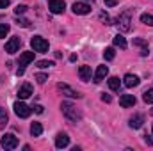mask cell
Returning <instances> with one entry per match:
<instances>
[{"instance_id":"cell-14","label":"cell","mask_w":153,"mask_h":151,"mask_svg":"<svg viewBox=\"0 0 153 151\" xmlns=\"http://www.w3.org/2000/svg\"><path fill=\"white\" fill-rule=\"evenodd\" d=\"M123 80H125V85H126V87H130V89H132V87H137V85H139V82H141V80H139V76L132 75V73H126Z\"/></svg>"},{"instance_id":"cell-7","label":"cell","mask_w":153,"mask_h":151,"mask_svg":"<svg viewBox=\"0 0 153 151\" xmlns=\"http://www.w3.org/2000/svg\"><path fill=\"white\" fill-rule=\"evenodd\" d=\"M57 89L62 93V94H66V96H70V98H82V94L78 93V91H75V89H71L68 84H57Z\"/></svg>"},{"instance_id":"cell-36","label":"cell","mask_w":153,"mask_h":151,"mask_svg":"<svg viewBox=\"0 0 153 151\" xmlns=\"http://www.w3.org/2000/svg\"><path fill=\"white\" fill-rule=\"evenodd\" d=\"M152 114H153V109H152Z\"/></svg>"},{"instance_id":"cell-23","label":"cell","mask_w":153,"mask_h":151,"mask_svg":"<svg viewBox=\"0 0 153 151\" xmlns=\"http://www.w3.org/2000/svg\"><path fill=\"white\" fill-rule=\"evenodd\" d=\"M103 57H105V61H112V59L116 57L114 48H105V52H103Z\"/></svg>"},{"instance_id":"cell-12","label":"cell","mask_w":153,"mask_h":151,"mask_svg":"<svg viewBox=\"0 0 153 151\" xmlns=\"http://www.w3.org/2000/svg\"><path fill=\"white\" fill-rule=\"evenodd\" d=\"M30 94H32V85H30V84H23V85L18 89V98H20V100H27Z\"/></svg>"},{"instance_id":"cell-22","label":"cell","mask_w":153,"mask_h":151,"mask_svg":"<svg viewBox=\"0 0 153 151\" xmlns=\"http://www.w3.org/2000/svg\"><path fill=\"white\" fill-rule=\"evenodd\" d=\"M141 23H144V25H150V27H153V14H148V13L141 14Z\"/></svg>"},{"instance_id":"cell-33","label":"cell","mask_w":153,"mask_h":151,"mask_svg":"<svg viewBox=\"0 0 153 151\" xmlns=\"http://www.w3.org/2000/svg\"><path fill=\"white\" fill-rule=\"evenodd\" d=\"M32 109H34V110H36L38 114H43V107H41V105H34Z\"/></svg>"},{"instance_id":"cell-26","label":"cell","mask_w":153,"mask_h":151,"mask_svg":"<svg viewBox=\"0 0 153 151\" xmlns=\"http://www.w3.org/2000/svg\"><path fill=\"white\" fill-rule=\"evenodd\" d=\"M50 66H53L52 61H39L38 62V68H50Z\"/></svg>"},{"instance_id":"cell-28","label":"cell","mask_w":153,"mask_h":151,"mask_svg":"<svg viewBox=\"0 0 153 151\" xmlns=\"http://www.w3.org/2000/svg\"><path fill=\"white\" fill-rule=\"evenodd\" d=\"M36 80H38V84H45V82L48 80V76L45 75V73H38V75H36Z\"/></svg>"},{"instance_id":"cell-1","label":"cell","mask_w":153,"mask_h":151,"mask_svg":"<svg viewBox=\"0 0 153 151\" xmlns=\"http://www.w3.org/2000/svg\"><path fill=\"white\" fill-rule=\"evenodd\" d=\"M61 109H62V114H64L70 121H73V123H76V121L82 119V114L76 110V107L75 105H71V103H68V101H62Z\"/></svg>"},{"instance_id":"cell-24","label":"cell","mask_w":153,"mask_h":151,"mask_svg":"<svg viewBox=\"0 0 153 151\" xmlns=\"http://www.w3.org/2000/svg\"><path fill=\"white\" fill-rule=\"evenodd\" d=\"M143 100H144L146 103H153V89L144 91V94H143Z\"/></svg>"},{"instance_id":"cell-9","label":"cell","mask_w":153,"mask_h":151,"mask_svg":"<svg viewBox=\"0 0 153 151\" xmlns=\"http://www.w3.org/2000/svg\"><path fill=\"white\" fill-rule=\"evenodd\" d=\"M71 9H73L75 14H89L91 13V5L85 4V2H75Z\"/></svg>"},{"instance_id":"cell-19","label":"cell","mask_w":153,"mask_h":151,"mask_svg":"<svg viewBox=\"0 0 153 151\" xmlns=\"http://www.w3.org/2000/svg\"><path fill=\"white\" fill-rule=\"evenodd\" d=\"M30 133H32V137H39V135L43 133L41 123H32V124H30Z\"/></svg>"},{"instance_id":"cell-35","label":"cell","mask_w":153,"mask_h":151,"mask_svg":"<svg viewBox=\"0 0 153 151\" xmlns=\"http://www.w3.org/2000/svg\"><path fill=\"white\" fill-rule=\"evenodd\" d=\"M100 18H102V20H105V21H107V25H109V21H111V20H109V16H107V14H102Z\"/></svg>"},{"instance_id":"cell-32","label":"cell","mask_w":153,"mask_h":151,"mask_svg":"<svg viewBox=\"0 0 153 151\" xmlns=\"http://www.w3.org/2000/svg\"><path fill=\"white\" fill-rule=\"evenodd\" d=\"M18 25H22V27H29V21H27V20H18Z\"/></svg>"},{"instance_id":"cell-18","label":"cell","mask_w":153,"mask_h":151,"mask_svg":"<svg viewBox=\"0 0 153 151\" xmlns=\"http://www.w3.org/2000/svg\"><path fill=\"white\" fill-rule=\"evenodd\" d=\"M134 44H137V46H141L143 50H141V55L143 57H146L150 52H148V41H144V39H141V38H135L134 39Z\"/></svg>"},{"instance_id":"cell-13","label":"cell","mask_w":153,"mask_h":151,"mask_svg":"<svg viewBox=\"0 0 153 151\" xmlns=\"http://www.w3.org/2000/svg\"><path fill=\"white\" fill-rule=\"evenodd\" d=\"M68 144H70V137H68L66 133H57V137H55V148L62 150V148H66Z\"/></svg>"},{"instance_id":"cell-11","label":"cell","mask_w":153,"mask_h":151,"mask_svg":"<svg viewBox=\"0 0 153 151\" xmlns=\"http://www.w3.org/2000/svg\"><path fill=\"white\" fill-rule=\"evenodd\" d=\"M109 75V68L105 66V64H102V66H98V70H96V73L93 76V82H96V84H100L105 76Z\"/></svg>"},{"instance_id":"cell-5","label":"cell","mask_w":153,"mask_h":151,"mask_svg":"<svg viewBox=\"0 0 153 151\" xmlns=\"http://www.w3.org/2000/svg\"><path fill=\"white\" fill-rule=\"evenodd\" d=\"M13 109H14V114L18 115V117H29L30 115V112H32V109L29 107V105H25L23 101H16L14 105H13Z\"/></svg>"},{"instance_id":"cell-8","label":"cell","mask_w":153,"mask_h":151,"mask_svg":"<svg viewBox=\"0 0 153 151\" xmlns=\"http://www.w3.org/2000/svg\"><path fill=\"white\" fill-rule=\"evenodd\" d=\"M22 46V39L20 38H11L7 43H5V52L7 53H16Z\"/></svg>"},{"instance_id":"cell-27","label":"cell","mask_w":153,"mask_h":151,"mask_svg":"<svg viewBox=\"0 0 153 151\" xmlns=\"http://www.w3.org/2000/svg\"><path fill=\"white\" fill-rule=\"evenodd\" d=\"M7 119H9V115H7V112H5V109L0 107V121H2V123H7Z\"/></svg>"},{"instance_id":"cell-6","label":"cell","mask_w":153,"mask_h":151,"mask_svg":"<svg viewBox=\"0 0 153 151\" xmlns=\"http://www.w3.org/2000/svg\"><path fill=\"white\" fill-rule=\"evenodd\" d=\"M48 9L53 14H61V13H64L66 4H64V0H48Z\"/></svg>"},{"instance_id":"cell-37","label":"cell","mask_w":153,"mask_h":151,"mask_svg":"<svg viewBox=\"0 0 153 151\" xmlns=\"http://www.w3.org/2000/svg\"><path fill=\"white\" fill-rule=\"evenodd\" d=\"M91 2H93V0H91Z\"/></svg>"},{"instance_id":"cell-31","label":"cell","mask_w":153,"mask_h":151,"mask_svg":"<svg viewBox=\"0 0 153 151\" xmlns=\"http://www.w3.org/2000/svg\"><path fill=\"white\" fill-rule=\"evenodd\" d=\"M9 5V0H0V9H5Z\"/></svg>"},{"instance_id":"cell-2","label":"cell","mask_w":153,"mask_h":151,"mask_svg":"<svg viewBox=\"0 0 153 151\" xmlns=\"http://www.w3.org/2000/svg\"><path fill=\"white\" fill-rule=\"evenodd\" d=\"M30 44H32L34 52H39V53L48 52V41L45 38H41V36H34V38L30 39Z\"/></svg>"},{"instance_id":"cell-4","label":"cell","mask_w":153,"mask_h":151,"mask_svg":"<svg viewBox=\"0 0 153 151\" xmlns=\"http://www.w3.org/2000/svg\"><path fill=\"white\" fill-rule=\"evenodd\" d=\"M0 144H2L4 150H16V148H18V139H16L13 133H5V135L2 137Z\"/></svg>"},{"instance_id":"cell-15","label":"cell","mask_w":153,"mask_h":151,"mask_svg":"<svg viewBox=\"0 0 153 151\" xmlns=\"http://www.w3.org/2000/svg\"><path fill=\"white\" fill-rule=\"evenodd\" d=\"M32 61H34V52H23V53L20 55V61H18V62H20L22 68H25V66L30 64Z\"/></svg>"},{"instance_id":"cell-21","label":"cell","mask_w":153,"mask_h":151,"mask_svg":"<svg viewBox=\"0 0 153 151\" xmlns=\"http://www.w3.org/2000/svg\"><path fill=\"white\" fill-rule=\"evenodd\" d=\"M114 44L116 46H119L121 50H125V48H126V39L123 38L121 34H117V36L114 38Z\"/></svg>"},{"instance_id":"cell-16","label":"cell","mask_w":153,"mask_h":151,"mask_svg":"<svg viewBox=\"0 0 153 151\" xmlns=\"http://www.w3.org/2000/svg\"><path fill=\"white\" fill-rule=\"evenodd\" d=\"M78 76H80L84 82H89V80H91V76H93L91 66H80V68H78Z\"/></svg>"},{"instance_id":"cell-25","label":"cell","mask_w":153,"mask_h":151,"mask_svg":"<svg viewBox=\"0 0 153 151\" xmlns=\"http://www.w3.org/2000/svg\"><path fill=\"white\" fill-rule=\"evenodd\" d=\"M9 34V25L5 23H0V38H5Z\"/></svg>"},{"instance_id":"cell-3","label":"cell","mask_w":153,"mask_h":151,"mask_svg":"<svg viewBox=\"0 0 153 151\" xmlns=\"http://www.w3.org/2000/svg\"><path fill=\"white\" fill-rule=\"evenodd\" d=\"M132 20H130V13H123V14H119L117 16V29L121 30V32H128L130 29H132Z\"/></svg>"},{"instance_id":"cell-30","label":"cell","mask_w":153,"mask_h":151,"mask_svg":"<svg viewBox=\"0 0 153 151\" xmlns=\"http://www.w3.org/2000/svg\"><path fill=\"white\" fill-rule=\"evenodd\" d=\"M103 2H105L107 7H114L116 4H117V0H103Z\"/></svg>"},{"instance_id":"cell-10","label":"cell","mask_w":153,"mask_h":151,"mask_svg":"<svg viewBox=\"0 0 153 151\" xmlns=\"http://www.w3.org/2000/svg\"><path fill=\"white\" fill-rule=\"evenodd\" d=\"M135 96L134 94H121V98H119V105L121 107H125V109H130V107H134L135 105Z\"/></svg>"},{"instance_id":"cell-17","label":"cell","mask_w":153,"mask_h":151,"mask_svg":"<svg viewBox=\"0 0 153 151\" xmlns=\"http://www.w3.org/2000/svg\"><path fill=\"white\" fill-rule=\"evenodd\" d=\"M143 123H144V115L143 114H135L134 117H130V128H134V130L141 128Z\"/></svg>"},{"instance_id":"cell-20","label":"cell","mask_w":153,"mask_h":151,"mask_svg":"<svg viewBox=\"0 0 153 151\" xmlns=\"http://www.w3.org/2000/svg\"><path fill=\"white\" fill-rule=\"evenodd\" d=\"M119 85H121V80H119L117 76H111V78H109V87H111L112 91H119Z\"/></svg>"},{"instance_id":"cell-34","label":"cell","mask_w":153,"mask_h":151,"mask_svg":"<svg viewBox=\"0 0 153 151\" xmlns=\"http://www.w3.org/2000/svg\"><path fill=\"white\" fill-rule=\"evenodd\" d=\"M102 100H103V101H107V103H109V101H111V96H109V94H102Z\"/></svg>"},{"instance_id":"cell-29","label":"cell","mask_w":153,"mask_h":151,"mask_svg":"<svg viewBox=\"0 0 153 151\" xmlns=\"http://www.w3.org/2000/svg\"><path fill=\"white\" fill-rule=\"evenodd\" d=\"M25 11H27V5H16V9H14L16 14H23Z\"/></svg>"}]
</instances>
